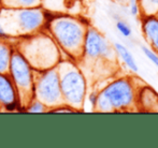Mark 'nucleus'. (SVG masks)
I'll list each match as a JSON object with an SVG mask.
<instances>
[{"instance_id": "nucleus-14", "label": "nucleus", "mask_w": 158, "mask_h": 148, "mask_svg": "<svg viewBox=\"0 0 158 148\" xmlns=\"http://www.w3.org/2000/svg\"><path fill=\"white\" fill-rule=\"evenodd\" d=\"M26 111L29 112V113H43L46 111V106L41 102V101H39L38 99L35 98L31 102L27 105Z\"/></svg>"}, {"instance_id": "nucleus-13", "label": "nucleus", "mask_w": 158, "mask_h": 148, "mask_svg": "<svg viewBox=\"0 0 158 148\" xmlns=\"http://www.w3.org/2000/svg\"><path fill=\"white\" fill-rule=\"evenodd\" d=\"M6 6L11 8H33L39 6L41 0H8Z\"/></svg>"}, {"instance_id": "nucleus-7", "label": "nucleus", "mask_w": 158, "mask_h": 148, "mask_svg": "<svg viewBox=\"0 0 158 148\" xmlns=\"http://www.w3.org/2000/svg\"><path fill=\"white\" fill-rule=\"evenodd\" d=\"M132 98V88L129 82L119 79L108 86L98 96L96 105H99L101 111L111 112L113 109H122L129 105Z\"/></svg>"}, {"instance_id": "nucleus-4", "label": "nucleus", "mask_w": 158, "mask_h": 148, "mask_svg": "<svg viewBox=\"0 0 158 148\" xmlns=\"http://www.w3.org/2000/svg\"><path fill=\"white\" fill-rule=\"evenodd\" d=\"M50 28L55 41L69 53H74L81 47L84 42V32L81 25L71 18L51 19Z\"/></svg>"}, {"instance_id": "nucleus-21", "label": "nucleus", "mask_w": 158, "mask_h": 148, "mask_svg": "<svg viewBox=\"0 0 158 148\" xmlns=\"http://www.w3.org/2000/svg\"><path fill=\"white\" fill-rule=\"evenodd\" d=\"M148 4H154V6H158V0H145Z\"/></svg>"}, {"instance_id": "nucleus-1", "label": "nucleus", "mask_w": 158, "mask_h": 148, "mask_svg": "<svg viewBox=\"0 0 158 148\" xmlns=\"http://www.w3.org/2000/svg\"><path fill=\"white\" fill-rule=\"evenodd\" d=\"M23 48L19 52L24 55L32 69L37 71L52 69L58 65V50L52 38L45 34L42 36H25L23 37Z\"/></svg>"}, {"instance_id": "nucleus-9", "label": "nucleus", "mask_w": 158, "mask_h": 148, "mask_svg": "<svg viewBox=\"0 0 158 148\" xmlns=\"http://www.w3.org/2000/svg\"><path fill=\"white\" fill-rule=\"evenodd\" d=\"M84 50H85L86 55L96 58V57L106 55L109 50V47L106 40L96 30L90 29L87 31L85 39H84Z\"/></svg>"}, {"instance_id": "nucleus-5", "label": "nucleus", "mask_w": 158, "mask_h": 148, "mask_svg": "<svg viewBox=\"0 0 158 148\" xmlns=\"http://www.w3.org/2000/svg\"><path fill=\"white\" fill-rule=\"evenodd\" d=\"M35 98L45 106L59 105L63 101L59 73L55 68L35 72Z\"/></svg>"}, {"instance_id": "nucleus-19", "label": "nucleus", "mask_w": 158, "mask_h": 148, "mask_svg": "<svg viewBox=\"0 0 158 148\" xmlns=\"http://www.w3.org/2000/svg\"><path fill=\"white\" fill-rule=\"evenodd\" d=\"M131 13H132L133 15L138 13V6H137V4H135V0H132V1H131Z\"/></svg>"}, {"instance_id": "nucleus-17", "label": "nucleus", "mask_w": 158, "mask_h": 148, "mask_svg": "<svg viewBox=\"0 0 158 148\" xmlns=\"http://www.w3.org/2000/svg\"><path fill=\"white\" fill-rule=\"evenodd\" d=\"M97 99H98V94H95V92L89 96V102L92 103L94 106H96V104H97Z\"/></svg>"}, {"instance_id": "nucleus-18", "label": "nucleus", "mask_w": 158, "mask_h": 148, "mask_svg": "<svg viewBox=\"0 0 158 148\" xmlns=\"http://www.w3.org/2000/svg\"><path fill=\"white\" fill-rule=\"evenodd\" d=\"M8 38V34H6V32L4 31L3 27H2L1 23H0V40H4Z\"/></svg>"}, {"instance_id": "nucleus-8", "label": "nucleus", "mask_w": 158, "mask_h": 148, "mask_svg": "<svg viewBox=\"0 0 158 148\" xmlns=\"http://www.w3.org/2000/svg\"><path fill=\"white\" fill-rule=\"evenodd\" d=\"M0 105L11 112L21 105L16 87L8 73H0Z\"/></svg>"}, {"instance_id": "nucleus-3", "label": "nucleus", "mask_w": 158, "mask_h": 148, "mask_svg": "<svg viewBox=\"0 0 158 148\" xmlns=\"http://www.w3.org/2000/svg\"><path fill=\"white\" fill-rule=\"evenodd\" d=\"M10 16V23H1L6 34H17L25 37L35 34L45 26L48 19L45 13L38 6L33 8H17L16 10H8L4 12Z\"/></svg>"}, {"instance_id": "nucleus-16", "label": "nucleus", "mask_w": 158, "mask_h": 148, "mask_svg": "<svg viewBox=\"0 0 158 148\" xmlns=\"http://www.w3.org/2000/svg\"><path fill=\"white\" fill-rule=\"evenodd\" d=\"M142 50H143V53L145 54V56L148 57V58L150 59L156 67H158V56L157 55L154 54V53H153L151 50H148V47H142Z\"/></svg>"}, {"instance_id": "nucleus-20", "label": "nucleus", "mask_w": 158, "mask_h": 148, "mask_svg": "<svg viewBox=\"0 0 158 148\" xmlns=\"http://www.w3.org/2000/svg\"><path fill=\"white\" fill-rule=\"evenodd\" d=\"M73 110L71 109H56V110H53V112H71Z\"/></svg>"}, {"instance_id": "nucleus-6", "label": "nucleus", "mask_w": 158, "mask_h": 148, "mask_svg": "<svg viewBox=\"0 0 158 148\" xmlns=\"http://www.w3.org/2000/svg\"><path fill=\"white\" fill-rule=\"evenodd\" d=\"M61 96L64 101L72 105L81 104L85 94V82L82 74L69 63H59Z\"/></svg>"}, {"instance_id": "nucleus-2", "label": "nucleus", "mask_w": 158, "mask_h": 148, "mask_svg": "<svg viewBox=\"0 0 158 148\" xmlns=\"http://www.w3.org/2000/svg\"><path fill=\"white\" fill-rule=\"evenodd\" d=\"M9 75L15 85L22 106H27L35 99V71L19 50H13Z\"/></svg>"}, {"instance_id": "nucleus-12", "label": "nucleus", "mask_w": 158, "mask_h": 148, "mask_svg": "<svg viewBox=\"0 0 158 148\" xmlns=\"http://www.w3.org/2000/svg\"><path fill=\"white\" fill-rule=\"evenodd\" d=\"M115 47H116V50L117 53L119 54V56L122 57V59L124 60V62L128 66V68L130 70H132L133 72H138V66L135 63V60L133 58V56L131 55V53L128 50V48L125 47L124 45L119 43H116L115 44Z\"/></svg>"}, {"instance_id": "nucleus-11", "label": "nucleus", "mask_w": 158, "mask_h": 148, "mask_svg": "<svg viewBox=\"0 0 158 148\" xmlns=\"http://www.w3.org/2000/svg\"><path fill=\"white\" fill-rule=\"evenodd\" d=\"M144 32L151 41V43L158 50V21L150 18L144 23Z\"/></svg>"}, {"instance_id": "nucleus-15", "label": "nucleus", "mask_w": 158, "mask_h": 148, "mask_svg": "<svg viewBox=\"0 0 158 148\" xmlns=\"http://www.w3.org/2000/svg\"><path fill=\"white\" fill-rule=\"evenodd\" d=\"M116 28L118 29V31L121 32L124 37H129L131 34L130 27H129L126 23H124V22H117Z\"/></svg>"}, {"instance_id": "nucleus-10", "label": "nucleus", "mask_w": 158, "mask_h": 148, "mask_svg": "<svg viewBox=\"0 0 158 148\" xmlns=\"http://www.w3.org/2000/svg\"><path fill=\"white\" fill-rule=\"evenodd\" d=\"M12 52L11 46L0 40V73H8Z\"/></svg>"}]
</instances>
